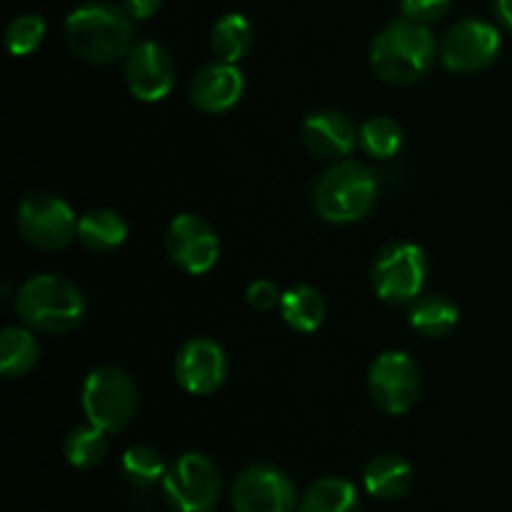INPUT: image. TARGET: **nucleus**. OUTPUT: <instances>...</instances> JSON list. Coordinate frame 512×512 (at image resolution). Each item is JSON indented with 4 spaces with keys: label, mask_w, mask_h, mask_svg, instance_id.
<instances>
[{
    "label": "nucleus",
    "mask_w": 512,
    "mask_h": 512,
    "mask_svg": "<svg viewBox=\"0 0 512 512\" xmlns=\"http://www.w3.org/2000/svg\"><path fill=\"white\" fill-rule=\"evenodd\" d=\"M165 473H168V465L153 445H133L125 450L123 475L133 490L148 493V490L158 488L163 485Z\"/></svg>",
    "instance_id": "24"
},
{
    "label": "nucleus",
    "mask_w": 512,
    "mask_h": 512,
    "mask_svg": "<svg viewBox=\"0 0 512 512\" xmlns=\"http://www.w3.org/2000/svg\"><path fill=\"white\" fill-rule=\"evenodd\" d=\"M45 38V20L40 15H20L5 30V45L13 55L23 58V55H30Z\"/></svg>",
    "instance_id": "27"
},
{
    "label": "nucleus",
    "mask_w": 512,
    "mask_h": 512,
    "mask_svg": "<svg viewBox=\"0 0 512 512\" xmlns=\"http://www.w3.org/2000/svg\"><path fill=\"white\" fill-rule=\"evenodd\" d=\"M450 5H453V0H400L405 18L425 25L443 18L450 10Z\"/></svg>",
    "instance_id": "28"
},
{
    "label": "nucleus",
    "mask_w": 512,
    "mask_h": 512,
    "mask_svg": "<svg viewBox=\"0 0 512 512\" xmlns=\"http://www.w3.org/2000/svg\"><path fill=\"white\" fill-rule=\"evenodd\" d=\"M428 258L425 250L415 243H390L375 258L370 280L375 295L390 305L415 303L423 293Z\"/></svg>",
    "instance_id": "7"
},
{
    "label": "nucleus",
    "mask_w": 512,
    "mask_h": 512,
    "mask_svg": "<svg viewBox=\"0 0 512 512\" xmlns=\"http://www.w3.org/2000/svg\"><path fill=\"white\" fill-rule=\"evenodd\" d=\"M65 38L78 58L93 65L118 63L133 48V18L123 5L88 3L65 20Z\"/></svg>",
    "instance_id": "1"
},
{
    "label": "nucleus",
    "mask_w": 512,
    "mask_h": 512,
    "mask_svg": "<svg viewBox=\"0 0 512 512\" xmlns=\"http://www.w3.org/2000/svg\"><path fill=\"white\" fill-rule=\"evenodd\" d=\"M420 368L403 350H388L368 370V393L375 408L388 415H405L420 398Z\"/></svg>",
    "instance_id": "9"
},
{
    "label": "nucleus",
    "mask_w": 512,
    "mask_h": 512,
    "mask_svg": "<svg viewBox=\"0 0 512 512\" xmlns=\"http://www.w3.org/2000/svg\"><path fill=\"white\" fill-rule=\"evenodd\" d=\"M175 380L190 395H213L228 378L225 350L210 338H190L180 345L173 365Z\"/></svg>",
    "instance_id": "13"
},
{
    "label": "nucleus",
    "mask_w": 512,
    "mask_h": 512,
    "mask_svg": "<svg viewBox=\"0 0 512 512\" xmlns=\"http://www.w3.org/2000/svg\"><path fill=\"white\" fill-rule=\"evenodd\" d=\"M360 148L370 155V158L388 160L398 155L403 148V128L395 123L393 118L385 115H375L360 125Z\"/></svg>",
    "instance_id": "26"
},
{
    "label": "nucleus",
    "mask_w": 512,
    "mask_h": 512,
    "mask_svg": "<svg viewBox=\"0 0 512 512\" xmlns=\"http://www.w3.org/2000/svg\"><path fill=\"white\" fill-rule=\"evenodd\" d=\"M20 238L40 250H60L78 238V215L53 193H30L18 205Z\"/></svg>",
    "instance_id": "8"
},
{
    "label": "nucleus",
    "mask_w": 512,
    "mask_h": 512,
    "mask_svg": "<svg viewBox=\"0 0 512 512\" xmlns=\"http://www.w3.org/2000/svg\"><path fill=\"white\" fill-rule=\"evenodd\" d=\"M188 93L195 108L203 110V113H228L243 98L245 75L238 68V63L213 60V63H205L203 68L195 70Z\"/></svg>",
    "instance_id": "15"
},
{
    "label": "nucleus",
    "mask_w": 512,
    "mask_h": 512,
    "mask_svg": "<svg viewBox=\"0 0 512 512\" xmlns=\"http://www.w3.org/2000/svg\"><path fill=\"white\" fill-rule=\"evenodd\" d=\"M255 40V30L250 20L240 13H228L210 30V48L215 58L225 63H240L250 53Z\"/></svg>",
    "instance_id": "21"
},
{
    "label": "nucleus",
    "mask_w": 512,
    "mask_h": 512,
    "mask_svg": "<svg viewBox=\"0 0 512 512\" xmlns=\"http://www.w3.org/2000/svg\"><path fill=\"white\" fill-rule=\"evenodd\" d=\"M500 33L485 20H460L440 43V60L453 73H475L498 58Z\"/></svg>",
    "instance_id": "12"
},
{
    "label": "nucleus",
    "mask_w": 512,
    "mask_h": 512,
    "mask_svg": "<svg viewBox=\"0 0 512 512\" xmlns=\"http://www.w3.org/2000/svg\"><path fill=\"white\" fill-rule=\"evenodd\" d=\"M80 403L88 423L105 433H120L138 410V390L125 370L115 365H100L85 378Z\"/></svg>",
    "instance_id": "5"
},
{
    "label": "nucleus",
    "mask_w": 512,
    "mask_h": 512,
    "mask_svg": "<svg viewBox=\"0 0 512 512\" xmlns=\"http://www.w3.org/2000/svg\"><path fill=\"white\" fill-rule=\"evenodd\" d=\"M125 238H128V223L115 210L98 208L78 218V240L95 253H108V250L120 248Z\"/></svg>",
    "instance_id": "18"
},
{
    "label": "nucleus",
    "mask_w": 512,
    "mask_h": 512,
    "mask_svg": "<svg viewBox=\"0 0 512 512\" xmlns=\"http://www.w3.org/2000/svg\"><path fill=\"white\" fill-rule=\"evenodd\" d=\"M120 3H123V8L128 10L130 18L145 20V18H150V15L158 13L160 5H163V0H120Z\"/></svg>",
    "instance_id": "30"
},
{
    "label": "nucleus",
    "mask_w": 512,
    "mask_h": 512,
    "mask_svg": "<svg viewBox=\"0 0 512 512\" xmlns=\"http://www.w3.org/2000/svg\"><path fill=\"white\" fill-rule=\"evenodd\" d=\"M458 318V305L438 293L418 298L410 310V325L425 338H445L458 325Z\"/></svg>",
    "instance_id": "23"
},
{
    "label": "nucleus",
    "mask_w": 512,
    "mask_h": 512,
    "mask_svg": "<svg viewBox=\"0 0 512 512\" xmlns=\"http://www.w3.org/2000/svg\"><path fill=\"white\" fill-rule=\"evenodd\" d=\"M160 488L175 512H213L223 490V478L208 455L185 453L170 465Z\"/></svg>",
    "instance_id": "6"
},
{
    "label": "nucleus",
    "mask_w": 512,
    "mask_h": 512,
    "mask_svg": "<svg viewBox=\"0 0 512 512\" xmlns=\"http://www.w3.org/2000/svg\"><path fill=\"white\" fill-rule=\"evenodd\" d=\"M170 260L188 275H205L220 258V240L213 225L195 213H180L165 233Z\"/></svg>",
    "instance_id": "10"
},
{
    "label": "nucleus",
    "mask_w": 512,
    "mask_h": 512,
    "mask_svg": "<svg viewBox=\"0 0 512 512\" xmlns=\"http://www.w3.org/2000/svg\"><path fill=\"white\" fill-rule=\"evenodd\" d=\"M280 298H283V293H280V290L275 288V283H270V280H255V283H250L248 290H245L248 305L253 310H260V313L273 310L275 305L280 303Z\"/></svg>",
    "instance_id": "29"
},
{
    "label": "nucleus",
    "mask_w": 512,
    "mask_h": 512,
    "mask_svg": "<svg viewBox=\"0 0 512 512\" xmlns=\"http://www.w3.org/2000/svg\"><path fill=\"white\" fill-rule=\"evenodd\" d=\"M495 10H498V18L503 20L505 28L512 30V0H495Z\"/></svg>",
    "instance_id": "31"
},
{
    "label": "nucleus",
    "mask_w": 512,
    "mask_h": 512,
    "mask_svg": "<svg viewBox=\"0 0 512 512\" xmlns=\"http://www.w3.org/2000/svg\"><path fill=\"white\" fill-rule=\"evenodd\" d=\"M303 143L323 160H345L360 143V130L340 110H315L303 123Z\"/></svg>",
    "instance_id": "16"
},
{
    "label": "nucleus",
    "mask_w": 512,
    "mask_h": 512,
    "mask_svg": "<svg viewBox=\"0 0 512 512\" xmlns=\"http://www.w3.org/2000/svg\"><path fill=\"white\" fill-rule=\"evenodd\" d=\"M65 458L73 468L88 470L95 465L103 463L105 453H108V433L100 428H95L93 423L78 425V428L70 430V435L65 438Z\"/></svg>",
    "instance_id": "25"
},
{
    "label": "nucleus",
    "mask_w": 512,
    "mask_h": 512,
    "mask_svg": "<svg viewBox=\"0 0 512 512\" xmlns=\"http://www.w3.org/2000/svg\"><path fill=\"white\" fill-rule=\"evenodd\" d=\"M125 83L140 103H158L175 88V65L168 50L155 40H140L125 58Z\"/></svg>",
    "instance_id": "14"
},
{
    "label": "nucleus",
    "mask_w": 512,
    "mask_h": 512,
    "mask_svg": "<svg viewBox=\"0 0 512 512\" xmlns=\"http://www.w3.org/2000/svg\"><path fill=\"white\" fill-rule=\"evenodd\" d=\"M410 485H413V468L400 455H378L365 468V488L373 498L398 500L408 493Z\"/></svg>",
    "instance_id": "17"
},
{
    "label": "nucleus",
    "mask_w": 512,
    "mask_h": 512,
    "mask_svg": "<svg viewBox=\"0 0 512 512\" xmlns=\"http://www.w3.org/2000/svg\"><path fill=\"white\" fill-rule=\"evenodd\" d=\"M298 495L283 470L268 463H255L235 478V512H295Z\"/></svg>",
    "instance_id": "11"
},
{
    "label": "nucleus",
    "mask_w": 512,
    "mask_h": 512,
    "mask_svg": "<svg viewBox=\"0 0 512 512\" xmlns=\"http://www.w3.org/2000/svg\"><path fill=\"white\" fill-rule=\"evenodd\" d=\"M300 512H360L358 490L345 478H320L305 490Z\"/></svg>",
    "instance_id": "22"
},
{
    "label": "nucleus",
    "mask_w": 512,
    "mask_h": 512,
    "mask_svg": "<svg viewBox=\"0 0 512 512\" xmlns=\"http://www.w3.org/2000/svg\"><path fill=\"white\" fill-rule=\"evenodd\" d=\"M378 180L358 160H338L315 185V213L328 223H355L373 210Z\"/></svg>",
    "instance_id": "4"
},
{
    "label": "nucleus",
    "mask_w": 512,
    "mask_h": 512,
    "mask_svg": "<svg viewBox=\"0 0 512 512\" xmlns=\"http://www.w3.org/2000/svg\"><path fill=\"white\" fill-rule=\"evenodd\" d=\"M438 40L425 23L395 20L375 35L370 45V65L385 83L410 85L423 78L435 63Z\"/></svg>",
    "instance_id": "2"
},
{
    "label": "nucleus",
    "mask_w": 512,
    "mask_h": 512,
    "mask_svg": "<svg viewBox=\"0 0 512 512\" xmlns=\"http://www.w3.org/2000/svg\"><path fill=\"white\" fill-rule=\"evenodd\" d=\"M15 310L23 325L35 333L63 335L78 328L85 318V295L63 275L40 273L20 285Z\"/></svg>",
    "instance_id": "3"
},
{
    "label": "nucleus",
    "mask_w": 512,
    "mask_h": 512,
    "mask_svg": "<svg viewBox=\"0 0 512 512\" xmlns=\"http://www.w3.org/2000/svg\"><path fill=\"white\" fill-rule=\"evenodd\" d=\"M280 315L295 333H315L325 320V300L313 285H293L280 298Z\"/></svg>",
    "instance_id": "20"
},
{
    "label": "nucleus",
    "mask_w": 512,
    "mask_h": 512,
    "mask_svg": "<svg viewBox=\"0 0 512 512\" xmlns=\"http://www.w3.org/2000/svg\"><path fill=\"white\" fill-rule=\"evenodd\" d=\"M40 345L28 325H8L0 333V373L5 378H23L35 368Z\"/></svg>",
    "instance_id": "19"
}]
</instances>
